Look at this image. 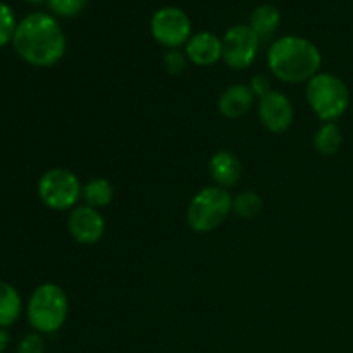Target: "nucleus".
Masks as SVG:
<instances>
[{
    "label": "nucleus",
    "instance_id": "1",
    "mask_svg": "<svg viewBox=\"0 0 353 353\" xmlns=\"http://www.w3.org/2000/svg\"><path fill=\"white\" fill-rule=\"evenodd\" d=\"M12 45L16 54L34 68H52L65 54L68 40L54 16L33 12L17 23Z\"/></svg>",
    "mask_w": 353,
    "mask_h": 353
},
{
    "label": "nucleus",
    "instance_id": "2",
    "mask_svg": "<svg viewBox=\"0 0 353 353\" xmlns=\"http://www.w3.org/2000/svg\"><path fill=\"white\" fill-rule=\"evenodd\" d=\"M323 65V54L316 43L303 37L288 34L272 41L268 52V68L278 81L302 85L310 81Z\"/></svg>",
    "mask_w": 353,
    "mask_h": 353
},
{
    "label": "nucleus",
    "instance_id": "3",
    "mask_svg": "<svg viewBox=\"0 0 353 353\" xmlns=\"http://www.w3.org/2000/svg\"><path fill=\"white\" fill-rule=\"evenodd\" d=\"M68 293L55 283H43L37 286L28 300V323L38 334L57 333L68 321Z\"/></svg>",
    "mask_w": 353,
    "mask_h": 353
},
{
    "label": "nucleus",
    "instance_id": "4",
    "mask_svg": "<svg viewBox=\"0 0 353 353\" xmlns=\"http://www.w3.org/2000/svg\"><path fill=\"white\" fill-rule=\"evenodd\" d=\"M305 99L323 123H336L350 107V90L340 76L317 72L305 83Z\"/></svg>",
    "mask_w": 353,
    "mask_h": 353
},
{
    "label": "nucleus",
    "instance_id": "5",
    "mask_svg": "<svg viewBox=\"0 0 353 353\" xmlns=\"http://www.w3.org/2000/svg\"><path fill=\"white\" fill-rule=\"evenodd\" d=\"M233 212V196L221 186H205L188 203L186 223L195 233L217 230Z\"/></svg>",
    "mask_w": 353,
    "mask_h": 353
},
{
    "label": "nucleus",
    "instance_id": "6",
    "mask_svg": "<svg viewBox=\"0 0 353 353\" xmlns=\"http://www.w3.org/2000/svg\"><path fill=\"white\" fill-rule=\"evenodd\" d=\"M38 196L45 207L57 212L72 210L79 205L83 185L78 176L64 168L48 169L38 179Z\"/></svg>",
    "mask_w": 353,
    "mask_h": 353
},
{
    "label": "nucleus",
    "instance_id": "7",
    "mask_svg": "<svg viewBox=\"0 0 353 353\" xmlns=\"http://www.w3.org/2000/svg\"><path fill=\"white\" fill-rule=\"evenodd\" d=\"M150 33L159 45L176 50L185 47L192 38V21L178 7H162L152 16Z\"/></svg>",
    "mask_w": 353,
    "mask_h": 353
},
{
    "label": "nucleus",
    "instance_id": "8",
    "mask_svg": "<svg viewBox=\"0 0 353 353\" xmlns=\"http://www.w3.org/2000/svg\"><path fill=\"white\" fill-rule=\"evenodd\" d=\"M221 40H223V61L228 68L243 71L250 68L257 59L261 38L248 24H234Z\"/></svg>",
    "mask_w": 353,
    "mask_h": 353
},
{
    "label": "nucleus",
    "instance_id": "9",
    "mask_svg": "<svg viewBox=\"0 0 353 353\" xmlns=\"http://www.w3.org/2000/svg\"><path fill=\"white\" fill-rule=\"evenodd\" d=\"M257 114L262 126L274 134L286 133L295 121V107L292 100L279 90H271L268 95L259 99Z\"/></svg>",
    "mask_w": 353,
    "mask_h": 353
},
{
    "label": "nucleus",
    "instance_id": "10",
    "mask_svg": "<svg viewBox=\"0 0 353 353\" xmlns=\"http://www.w3.org/2000/svg\"><path fill=\"white\" fill-rule=\"evenodd\" d=\"M68 231L72 240L79 245L99 243L105 233V221L100 210L88 205H78L69 210Z\"/></svg>",
    "mask_w": 353,
    "mask_h": 353
},
{
    "label": "nucleus",
    "instance_id": "11",
    "mask_svg": "<svg viewBox=\"0 0 353 353\" xmlns=\"http://www.w3.org/2000/svg\"><path fill=\"white\" fill-rule=\"evenodd\" d=\"M185 54L192 64L199 68H210L223 61V40L212 31H200L192 34L185 45Z\"/></svg>",
    "mask_w": 353,
    "mask_h": 353
},
{
    "label": "nucleus",
    "instance_id": "12",
    "mask_svg": "<svg viewBox=\"0 0 353 353\" xmlns=\"http://www.w3.org/2000/svg\"><path fill=\"white\" fill-rule=\"evenodd\" d=\"M209 172L214 185L230 190L240 183L243 165H241V161L236 154L230 150H219L210 157Z\"/></svg>",
    "mask_w": 353,
    "mask_h": 353
},
{
    "label": "nucleus",
    "instance_id": "13",
    "mask_svg": "<svg viewBox=\"0 0 353 353\" xmlns=\"http://www.w3.org/2000/svg\"><path fill=\"white\" fill-rule=\"evenodd\" d=\"M255 105V95L248 85H231L221 93L217 100L219 112L228 119H240L245 114L250 112Z\"/></svg>",
    "mask_w": 353,
    "mask_h": 353
},
{
    "label": "nucleus",
    "instance_id": "14",
    "mask_svg": "<svg viewBox=\"0 0 353 353\" xmlns=\"http://www.w3.org/2000/svg\"><path fill=\"white\" fill-rule=\"evenodd\" d=\"M279 23H281V12H279L278 7L271 6V3H264V6H259L252 12L248 26L257 33V37L262 41L268 40V38H271L276 33Z\"/></svg>",
    "mask_w": 353,
    "mask_h": 353
},
{
    "label": "nucleus",
    "instance_id": "15",
    "mask_svg": "<svg viewBox=\"0 0 353 353\" xmlns=\"http://www.w3.org/2000/svg\"><path fill=\"white\" fill-rule=\"evenodd\" d=\"M81 200L85 205L100 210L105 209L114 200V186L105 178H92L83 185Z\"/></svg>",
    "mask_w": 353,
    "mask_h": 353
},
{
    "label": "nucleus",
    "instance_id": "16",
    "mask_svg": "<svg viewBox=\"0 0 353 353\" xmlns=\"http://www.w3.org/2000/svg\"><path fill=\"white\" fill-rule=\"evenodd\" d=\"M23 312V300L12 285L0 281V327H9L19 319Z\"/></svg>",
    "mask_w": 353,
    "mask_h": 353
},
{
    "label": "nucleus",
    "instance_id": "17",
    "mask_svg": "<svg viewBox=\"0 0 353 353\" xmlns=\"http://www.w3.org/2000/svg\"><path fill=\"white\" fill-rule=\"evenodd\" d=\"M343 143V133L336 123H323L314 134V148L321 155H334Z\"/></svg>",
    "mask_w": 353,
    "mask_h": 353
},
{
    "label": "nucleus",
    "instance_id": "18",
    "mask_svg": "<svg viewBox=\"0 0 353 353\" xmlns=\"http://www.w3.org/2000/svg\"><path fill=\"white\" fill-rule=\"evenodd\" d=\"M262 196L257 192H240L233 196V212L241 219H254L262 212Z\"/></svg>",
    "mask_w": 353,
    "mask_h": 353
},
{
    "label": "nucleus",
    "instance_id": "19",
    "mask_svg": "<svg viewBox=\"0 0 353 353\" xmlns=\"http://www.w3.org/2000/svg\"><path fill=\"white\" fill-rule=\"evenodd\" d=\"M47 2L55 16L71 19V17L79 16L86 9L90 0H47Z\"/></svg>",
    "mask_w": 353,
    "mask_h": 353
},
{
    "label": "nucleus",
    "instance_id": "20",
    "mask_svg": "<svg viewBox=\"0 0 353 353\" xmlns=\"http://www.w3.org/2000/svg\"><path fill=\"white\" fill-rule=\"evenodd\" d=\"M16 28L17 23L12 9L7 3L0 2V48L6 47L9 41H12Z\"/></svg>",
    "mask_w": 353,
    "mask_h": 353
},
{
    "label": "nucleus",
    "instance_id": "21",
    "mask_svg": "<svg viewBox=\"0 0 353 353\" xmlns=\"http://www.w3.org/2000/svg\"><path fill=\"white\" fill-rule=\"evenodd\" d=\"M164 62V68L169 74H181L186 69V64H188V57H186L185 52H179V48L176 50H168V54L162 59Z\"/></svg>",
    "mask_w": 353,
    "mask_h": 353
},
{
    "label": "nucleus",
    "instance_id": "22",
    "mask_svg": "<svg viewBox=\"0 0 353 353\" xmlns=\"http://www.w3.org/2000/svg\"><path fill=\"white\" fill-rule=\"evenodd\" d=\"M17 353H45V341L41 334L31 333L21 340Z\"/></svg>",
    "mask_w": 353,
    "mask_h": 353
},
{
    "label": "nucleus",
    "instance_id": "23",
    "mask_svg": "<svg viewBox=\"0 0 353 353\" xmlns=\"http://www.w3.org/2000/svg\"><path fill=\"white\" fill-rule=\"evenodd\" d=\"M248 86H250L252 92H254V95L259 97V99H261V97H264V95H268L271 90H274L271 86V81H269V78H265V76H262V74L254 76V78H252V83Z\"/></svg>",
    "mask_w": 353,
    "mask_h": 353
},
{
    "label": "nucleus",
    "instance_id": "24",
    "mask_svg": "<svg viewBox=\"0 0 353 353\" xmlns=\"http://www.w3.org/2000/svg\"><path fill=\"white\" fill-rule=\"evenodd\" d=\"M9 343H10V334L7 333L6 327H0V353L7 350Z\"/></svg>",
    "mask_w": 353,
    "mask_h": 353
},
{
    "label": "nucleus",
    "instance_id": "25",
    "mask_svg": "<svg viewBox=\"0 0 353 353\" xmlns=\"http://www.w3.org/2000/svg\"><path fill=\"white\" fill-rule=\"evenodd\" d=\"M26 2H33V3H38V2H43V0H26Z\"/></svg>",
    "mask_w": 353,
    "mask_h": 353
}]
</instances>
